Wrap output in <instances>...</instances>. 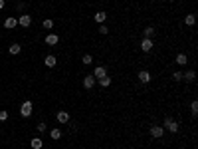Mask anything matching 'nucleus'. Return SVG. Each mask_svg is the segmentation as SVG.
Listing matches in <instances>:
<instances>
[{"instance_id": "obj_1", "label": "nucleus", "mask_w": 198, "mask_h": 149, "mask_svg": "<svg viewBox=\"0 0 198 149\" xmlns=\"http://www.w3.org/2000/svg\"><path fill=\"white\" fill-rule=\"evenodd\" d=\"M32 109H34L32 102H24L22 105H20V115H24V118H30V115H32Z\"/></svg>"}, {"instance_id": "obj_2", "label": "nucleus", "mask_w": 198, "mask_h": 149, "mask_svg": "<svg viewBox=\"0 0 198 149\" xmlns=\"http://www.w3.org/2000/svg\"><path fill=\"white\" fill-rule=\"evenodd\" d=\"M178 123H176V121L174 119H170V118H167V119H164V129H168L170 131V133H176V131H178Z\"/></svg>"}, {"instance_id": "obj_3", "label": "nucleus", "mask_w": 198, "mask_h": 149, "mask_svg": "<svg viewBox=\"0 0 198 149\" xmlns=\"http://www.w3.org/2000/svg\"><path fill=\"white\" fill-rule=\"evenodd\" d=\"M105 76H107V70H105L103 66H97V68L93 70V78H95V79H101V78H105Z\"/></svg>"}, {"instance_id": "obj_4", "label": "nucleus", "mask_w": 198, "mask_h": 149, "mask_svg": "<svg viewBox=\"0 0 198 149\" xmlns=\"http://www.w3.org/2000/svg\"><path fill=\"white\" fill-rule=\"evenodd\" d=\"M18 24H20V26H24V28H28V26L32 24V18H30V14H22V16L18 18Z\"/></svg>"}, {"instance_id": "obj_5", "label": "nucleus", "mask_w": 198, "mask_h": 149, "mask_svg": "<svg viewBox=\"0 0 198 149\" xmlns=\"http://www.w3.org/2000/svg\"><path fill=\"white\" fill-rule=\"evenodd\" d=\"M141 50H143V52H151V50H153V40H151V38H143Z\"/></svg>"}, {"instance_id": "obj_6", "label": "nucleus", "mask_w": 198, "mask_h": 149, "mask_svg": "<svg viewBox=\"0 0 198 149\" xmlns=\"http://www.w3.org/2000/svg\"><path fill=\"white\" fill-rule=\"evenodd\" d=\"M163 133H164L163 127H159V125H153V127H151V135L157 137V139H160V137H163Z\"/></svg>"}, {"instance_id": "obj_7", "label": "nucleus", "mask_w": 198, "mask_h": 149, "mask_svg": "<svg viewBox=\"0 0 198 149\" xmlns=\"http://www.w3.org/2000/svg\"><path fill=\"white\" fill-rule=\"evenodd\" d=\"M139 82L149 84V82H151V74H149L147 70H141V72H139Z\"/></svg>"}, {"instance_id": "obj_8", "label": "nucleus", "mask_w": 198, "mask_h": 149, "mask_svg": "<svg viewBox=\"0 0 198 149\" xmlns=\"http://www.w3.org/2000/svg\"><path fill=\"white\" fill-rule=\"evenodd\" d=\"M83 86H85V89H91L95 86V78L93 76H85L83 78Z\"/></svg>"}, {"instance_id": "obj_9", "label": "nucleus", "mask_w": 198, "mask_h": 149, "mask_svg": "<svg viewBox=\"0 0 198 149\" xmlns=\"http://www.w3.org/2000/svg\"><path fill=\"white\" fill-rule=\"evenodd\" d=\"M44 64H46L48 68H53V66H56V64H58V58L50 54V56H46V58H44Z\"/></svg>"}, {"instance_id": "obj_10", "label": "nucleus", "mask_w": 198, "mask_h": 149, "mask_svg": "<svg viewBox=\"0 0 198 149\" xmlns=\"http://www.w3.org/2000/svg\"><path fill=\"white\" fill-rule=\"evenodd\" d=\"M58 42H60V38H58L56 34H50V36L46 38V44H48V46H56Z\"/></svg>"}, {"instance_id": "obj_11", "label": "nucleus", "mask_w": 198, "mask_h": 149, "mask_svg": "<svg viewBox=\"0 0 198 149\" xmlns=\"http://www.w3.org/2000/svg\"><path fill=\"white\" fill-rule=\"evenodd\" d=\"M194 78H196V72L194 70H188L186 74H182V79H186V82H192Z\"/></svg>"}, {"instance_id": "obj_12", "label": "nucleus", "mask_w": 198, "mask_h": 149, "mask_svg": "<svg viewBox=\"0 0 198 149\" xmlns=\"http://www.w3.org/2000/svg\"><path fill=\"white\" fill-rule=\"evenodd\" d=\"M58 121H60V123H67V121H69V115L66 113V111H60V113H58Z\"/></svg>"}, {"instance_id": "obj_13", "label": "nucleus", "mask_w": 198, "mask_h": 149, "mask_svg": "<svg viewBox=\"0 0 198 149\" xmlns=\"http://www.w3.org/2000/svg\"><path fill=\"white\" fill-rule=\"evenodd\" d=\"M16 24H18L16 18H6L4 20V26H6V28H16Z\"/></svg>"}, {"instance_id": "obj_14", "label": "nucleus", "mask_w": 198, "mask_h": 149, "mask_svg": "<svg viewBox=\"0 0 198 149\" xmlns=\"http://www.w3.org/2000/svg\"><path fill=\"white\" fill-rule=\"evenodd\" d=\"M186 62H188L186 54H178V56H176V64H178V66H186Z\"/></svg>"}, {"instance_id": "obj_15", "label": "nucleus", "mask_w": 198, "mask_h": 149, "mask_svg": "<svg viewBox=\"0 0 198 149\" xmlns=\"http://www.w3.org/2000/svg\"><path fill=\"white\" fill-rule=\"evenodd\" d=\"M95 20H97L99 24H103L105 20H107V12H103V10H101V12H97V14H95Z\"/></svg>"}, {"instance_id": "obj_16", "label": "nucleus", "mask_w": 198, "mask_h": 149, "mask_svg": "<svg viewBox=\"0 0 198 149\" xmlns=\"http://www.w3.org/2000/svg\"><path fill=\"white\" fill-rule=\"evenodd\" d=\"M99 86H101V88H109V86H111V78H109V76L101 78V79H99Z\"/></svg>"}, {"instance_id": "obj_17", "label": "nucleus", "mask_w": 198, "mask_h": 149, "mask_svg": "<svg viewBox=\"0 0 198 149\" xmlns=\"http://www.w3.org/2000/svg\"><path fill=\"white\" fill-rule=\"evenodd\" d=\"M20 50H22V48H20V44H12V46L8 48V52H10V54H12V56L20 54Z\"/></svg>"}, {"instance_id": "obj_18", "label": "nucleus", "mask_w": 198, "mask_h": 149, "mask_svg": "<svg viewBox=\"0 0 198 149\" xmlns=\"http://www.w3.org/2000/svg\"><path fill=\"white\" fill-rule=\"evenodd\" d=\"M184 22H186V26H194V22H196V16L194 14H188L184 18Z\"/></svg>"}, {"instance_id": "obj_19", "label": "nucleus", "mask_w": 198, "mask_h": 149, "mask_svg": "<svg viewBox=\"0 0 198 149\" xmlns=\"http://www.w3.org/2000/svg\"><path fill=\"white\" fill-rule=\"evenodd\" d=\"M32 149H42V145H44V143H42V139H38V137H36V139H32Z\"/></svg>"}, {"instance_id": "obj_20", "label": "nucleus", "mask_w": 198, "mask_h": 149, "mask_svg": "<svg viewBox=\"0 0 198 149\" xmlns=\"http://www.w3.org/2000/svg\"><path fill=\"white\" fill-rule=\"evenodd\" d=\"M190 111H192V115H198V102H196V99L190 103Z\"/></svg>"}, {"instance_id": "obj_21", "label": "nucleus", "mask_w": 198, "mask_h": 149, "mask_svg": "<svg viewBox=\"0 0 198 149\" xmlns=\"http://www.w3.org/2000/svg\"><path fill=\"white\" fill-rule=\"evenodd\" d=\"M81 62L85 64V66H89V64H91V62H93V58H91V54H85V56L81 58Z\"/></svg>"}, {"instance_id": "obj_22", "label": "nucleus", "mask_w": 198, "mask_h": 149, "mask_svg": "<svg viewBox=\"0 0 198 149\" xmlns=\"http://www.w3.org/2000/svg\"><path fill=\"white\" fill-rule=\"evenodd\" d=\"M153 34H154V28H153V26L145 28V38H153Z\"/></svg>"}, {"instance_id": "obj_23", "label": "nucleus", "mask_w": 198, "mask_h": 149, "mask_svg": "<svg viewBox=\"0 0 198 149\" xmlns=\"http://www.w3.org/2000/svg\"><path fill=\"white\" fill-rule=\"evenodd\" d=\"M50 135H52V139H60V137H62V131H60V129H52Z\"/></svg>"}, {"instance_id": "obj_24", "label": "nucleus", "mask_w": 198, "mask_h": 149, "mask_svg": "<svg viewBox=\"0 0 198 149\" xmlns=\"http://www.w3.org/2000/svg\"><path fill=\"white\" fill-rule=\"evenodd\" d=\"M8 119V111L6 109H0V121H6Z\"/></svg>"}, {"instance_id": "obj_25", "label": "nucleus", "mask_w": 198, "mask_h": 149, "mask_svg": "<svg viewBox=\"0 0 198 149\" xmlns=\"http://www.w3.org/2000/svg\"><path fill=\"white\" fill-rule=\"evenodd\" d=\"M173 79H174V82H180V79H182V72H174L173 74Z\"/></svg>"}, {"instance_id": "obj_26", "label": "nucleus", "mask_w": 198, "mask_h": 149, "mask_svg": "<svg viewBox=\"0 0 198 149\" xmlns=\"http://www.w3.org/2000/svg\"><path fill=\"white\" fill-rule=\"evenodd\" d=\"M52 26H53V22H52V20H44V28H46V30H50Z\"/></svg>"}, {"instance_id": "obj_27", "label": "nucleus", "mask_w": 198, "mask_h": 149, "mask_svg": "<svg viewBox=\"0 0 198 149\" xmlns=\"http://www.w3.org/2000/svg\"><path fill=\"white\" fill-rule=\"evenodd\" d=\"M99 32H101V34H107V32H109V28H107L105 24H101V26H99Z\"/></svg>"}, {"instance_id": "obj_28", "label": "nucleus", "mask_w": 198, "mask_h": 149, "mask_svg": "<svg viewBox=\"0 0 198 149\" xmlns=\"http://www.w3.org/2000/svg\"><path fill=\"white\" fill-rule=\"evenodd\" d=\"M38 131H46V123H38Z\"/></svg>"}, {"instance_id": "obj_29", "label": "nucleus", "mask_w": 198, "mask_h": 149, "mask_svg": "<svg viewBox=\"0 0 198 149\" xmlns=\"http://www.w3.org/2000/svg\"><path fill=\"white\" fill-rule=\"evenodd\" d=\"M4 8V0H0V10H2Z\"/></svg>"}]
</instances>
